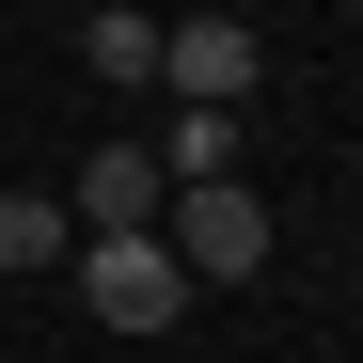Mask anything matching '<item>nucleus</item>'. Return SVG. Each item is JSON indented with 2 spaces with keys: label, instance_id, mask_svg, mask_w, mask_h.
I'll return each instance as SVG.
<instances>
[{
  "label": "nucleus",
  "instance_id": "nucleus-7",
  "mask_svg": "<svg viewBox=\"0 0 363 363\" xmlns=\"http://www.w3.org/2000/svg\"><path fill=\"white\" fill-rule=\"evenodd\" d=\"M158 158V190H221L237 174V111H174V143H143Z\"/></svg>",
  "mask_w": 363,
  "mask_h": 363
},
{
  "label": "nucleus",
  "instance_id": "nucleus-5",
  "mask_svg": "<svg viewBox=\"0 0 363 363\" xmlns=\"http://www.w3.org/2000/svg\"><path fill=\"white\" fill-rule=\"evenodd\" d=\"M79 253V221L48 206V190H0V284H32V269H64Z\"/></svg>",
  "mask_w": 363,
  "mask_h": 363
},
{
  "label": "nucleus",
  "instance_id": "nucleus-3",
  "mask_svg": "<svg viewBox=\"0 0 363 363\" xmlns=\"http://www.w3.org/2000/svg\"><path fill=\"white\" fill-rule=\"evenodd\" d=\"M158 95L174 111H237V95H253V32H237V16H174L158 32Z\"/></svg>",
  "mask_w": 363,
  "mask_h": 363
},
{
  "label": "nucleus",
  "instance_id": "nucleus-4",
  "mask_svg": "<svg viewBox=\"0 0 363 363\" xmlns=\"http://www.w3.org/2000/svg\"><path fill=\"white\" fill-rule=\"evenodd\" d=\"M158 206H174V190H158V158H143V143H95L64 221H79V237H158Z\"/></svg>",
  "mask_w": 363,
  "mask_h": 363
},
{
  "label": "nucleus",
  "instance_id": "nucleus-6",
  "mask_svg": "<svg viewBox=\"0 0 363 363\" xmlns=\"http://www.w3.org/2000/svg\"><path fill=\"white\" fill-rule=\"evenodd\" d=\"M79 64H95L111 95H143V79H158V16H127V0H95V16H79Z\"/></svg>",
  "mask_w": 363,
  "mask_h": 363
},
{
  "label": "nucleus",
  "instance_id": "nucleus-1",
  "mask_svg": "<svg viewBox=\"0 0 363 363\" xmlns=\"http://www.w3.org/2000/svg\"><path fill=\"white\" fill-rule=\"evenodd\" d=\"M158 253L190 269V284H253V269H269V206L237 190V174H221V190H174V206H158Z\"/></svg>",
  "mask_w": 363,
  "mask_h": 363
},
{
  "label": "nucleus",
  "instance_id": "nucleus-2",
  "mask_svg": "<svg viewBox=\"0 0 363 363\" xmlns=\"http://www.w3.org/2000/svg\"><path fill=\"white\" fill-rule=\"evenodd\" d=\"M79 300L111 332H174V300H190V269L158 253V237H79Z\"/></svg>",
  "mask_w": 363,
  "mask_h": 363
}]
</instances>
